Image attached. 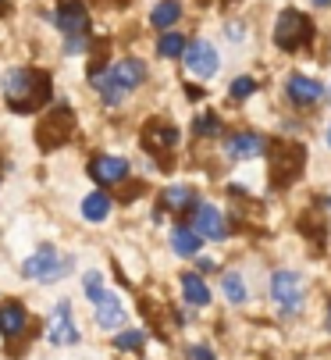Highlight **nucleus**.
Segmentation results:
<instances>
[{
	"label": "nucleus",
	"instance_id": "obj_19",
	"mask_svg": "<svg viewBox=\"0 0 331 360\" xmlns=\"http://www.w3.org/2000/svg\"><path fill=\"white\" fill-rule=\"evenodd\" d=\"M182 292H186V303H193V307H207V303H210L207 282H203L200 275H193V271L182 275Z\"/></svg>",
	"mask_w": 331,
	"mask_h": 360
},
{
	"label": "nucleus",
	"instance_id": "obj_34",
	"mask_svg": "<svg viewBox=\"0 0 331 360\" xmlns=\"http://www.w3.org/2000/svg\"><path fill=\"white\" fill-rule=\"evenodd\" d=\"M0 4H4V0H0Z\"/></svg>",
	"mask_w": 331,
	"mask_h": 360
},
{
	"label": "nucleus",
	"instance_id": "obj_16",
	"mask_svg": "<svg viewBox=\"0 0 331 360\" xmlns=\"http://www.w3.org/2000/svg\"><path fill=\"white\" fill-rule=\"evenodd\" d=\"M29 332V314H25V307L18 300H8V303H0V335L4 339H18Z\"/></svg>",
	"mask_w": 331,
	"mask_h": 360
},
{
	"label": "nucleus",
	"instance_id": "obj_5",
	"mask_svg": "<svg viewBox=\"0 0 331 360\" xmlns=\"http://www.w3.org/2000/svg\"><path fill=\"white\" fill-rule=\"evenodd\" d=\"M72 129H75V115H72V108H53V111L39 122V129H36V143H39L43 150H53V146H61V143L72 136Z\"/></svg>",
	"mask_w": 331,
	"mask_h": 360
},
{
	"label": "nucleus",
	"instance_id": "obj_1",
	"mask_svg": "<svg viewBox=\"0 0 331 360\" xmlns=\"http://www.w3.org/2000/svg\"><path fill=\"white\" fill-rule=\"evenodd\" d=\"M0 89H4L8 108L18 115H32V111L46 108L53 96V82L39 68H11L4 75V82H0Z\"/></svg>",
	"mask_w": 331,
	"mask_h": 360
},
{
	"label": "nucleus",
	"instance_id": "obj_7",
	"mask_svg": "<svg viewBox=\"0 0 331 360\" xmlns=\"http://www.w3.org/2000/svg\"><path fill=\"white\" fill-rule=\"evenodd\" d=\"M271 296L282 303V314H296L303 303V282L292 271H274L271 275Z\"/></svg>",
	"mask_w": 331,
	"mask_h": 360
},
{
	"label": "nucleus",
	"instance_id": "obj_20",
	"mask_svg": "<svg viewBox=\"0 0 331 360\" xmlns=\"http://www.w3.org/2000/svg\"><path fill=\"white\" fill-rule=\"evenodd\" d=\"M171 246H175V253H179V257H196V253H200V246H203V239H200L193 229L179 225V229L171 232Z\"/></svg>",
	"mask_w": 331,
	"mask_h": 360
},
{
	"label": "nucleus",
	"instance_id": "obj_22",
	"mask_svg": "<svg viewBox=\"0 0 331 360\" xmlns=\"http://www.w3.org/2000/svg\"><path fill=\"white\" fill-rule=\"evenodd\" d=\"M107 214H110L107 193H89V196L82 200V218H86V221H103Z\"/></svg>",
	"mask_w": 331,
	"mask_h": 360
},
{
	"label": "nucleus",
	"instance_id": "obj_2",
	"mask_svg": "<svg viewBox=\"0 0 331 360\" xmlns=\"http://www.w3.org/2000/svg\"><path fill=\"white\" fill-rule=\"evenodd\" d=\"M89 82H93V89L107 100L110 108H118L132 89H139L146 82V65L139 58H122V61H115L110 68L89 75Z\"/></svg>",
	"mask_w": 331,
	"mask_h": 360
},
{
	"label": "nucleus",
	"instance_id": "obj_11",
	"mask_svg": "<svg viewBox=\"0 0 331 360\" xmlns=\"http://www.w3.org/2000/svg\"><path fill=\"white\" fill-rule=\"evenodd\" d=\"M186 65H189V72L193 75H200V79H210L214 72H217V65H221V58H217V50L210 46V43H186Z\"/></svg>",
	"mask_w": 331,
	"mask_h": 360
},
{
	"label": "nucleus",
	"instance_id": "obj_23",
	"mask_svg": "<svg viewBox=\"0 0 331 360\" xmlns=\"http://www.w3.org/2000/svg\"><path fill=\"white\" fill-rule=\"evenodd\" d=\"M157 54H160V58H179V54H186V36H182V32H164L160 43H157Z\"/></svg>",
	"mask_w": 331,
	"mask_h": 360
},
{
	"label": "nucleus",
	"instance_id": "obj_28",
	"mask_svg": "<svg viewBox=\"0 0 331 360\" xmlns=\"http://www.w3.org/2000/svg\"><path fill=\"white\" fill-rule=\"evenodd\" d=\"M82 289H86V296H89V300H96V296L103 292V275H100V271H86Z\"/></svg>",
	"mask_w": 331,
	"mask_h": 360
},
{
	"label": "nucleus",
	"instance_id": "obj_31",
	"mask_svg": "<svg viewBox=\"0 0 331 360\" xmlns=\"http://www.w3.org/2000/svg\"><path fill=\"white\" fill-rule=\"evenodd\" d=\"M313 4H317V8H331V0H313Z\"/></svg>",
	"mask_w": 331,
	"mask_h": 360
},
{
	"label": "nucleus",
	"instance_id": "obj_17",
	"mask_svg": "<svg viewBox=\"0 0 331 360\" xmlns=\"http://www.w3.org/2000/svg\"><path fill=\"white\" fill-rule=\"evenodd\" d=\"M93 303H96V325H100V328H122V321H125V307H122L118 296L100 292Z\"/></svg>",
	"mask_w": 331,
	"mask_h": 360
},
{
	"label": "nucleus",
	"instance_id": "obj_9",
	"mask_svg": "<svg viewBox=\"0 0 331 360\" xmlns=\"http://www.w3.org/2000/svg\"><path fill=\"white\" fill-rule=\"evenodd\" d=\"M50 342H58V346L79 342V328L72 321V303L68 300H58V307H53V314H50Z\"/></svg>",
	"mask_w": 331,
	"mask_h": 360
},
{
	"label": "nucleus",
	"instance_id": "obj_14",
	"mask_svg": "<svg viewBox=\"0 0 331 360\" xmlns=\"http://www.w3.org/2000/svg\"><path fill=\"white\" fill-rule=\"evenodd\" d=\"M58 29L65 32V36H86V29H89V11H86V4L82 0H65V4L58 8Z\"/></svg>",
	"mask_w": 331,
	"mask_h": 360
},
{
	"label": "nucleus",
	"instance_id": "obj_18",
	"mask_svg": "<svg viewBox=\"0 0 331 360\" xmlns=\"http://www.w3.org/2000/svg\"><path fill=\"white\" fill-rule=\"evenodd\" d=\"M164 207L175 211V214H186V211L196 207V193L189 186H168L164 189Z\"/></svg>",
	"mask_w": 331,
	"mask_h": 360
},
{
	"label": "nucleus",
	"instance_id": "obj_10",
	"mask_svg": "<svg viewBox=\"0 0 331 360\" xmlns=\"http://www.w3.org/2000/svg\"><path fill=\"white\" fill-rule=\"evenodd\" d=\"M285 93H289V100H292L296 108H313L317 100L324 96V86H320L317 79L303 75V72H292L289 82H285Z\"/></svg>",
	"mask_w": 331,
	"mask_h": 360
},
{
	"label": "nucleus",
	"instance_id": "obj_13",
	"mask_svg": "<svg viewBox=\"0 0 331 360\" xmlns=\"http://www.w3.org/2000/svg\"><path fill=\"white\" fill-rule=\"evenodd\" d=\"M193 221H196V236L203 239H225L228 236V221H225V214H221L217 207H210V203H196L193 207Z\"/></svg>",
	"mask_w": 331,
	"mask_h": 360
},
{
	"label": "nucleus",
	"instance_id": "obj_30",
	"mask_svg": "<svg viewBox=\"0 0 331 360\" xmlns=\"http://www.w3.org/2000/svg\"><path fill=\"white\" fill-rule=\"evenodd\" d=\"M189 356H193V360H214V353H210L207 346H189Z\"/></svg>",
	"mask_w": 331,
	"mask_h": 360
},
{
	"label": "nucleus",
	"instance_id": "obj_33",
	"mask_svg": "<svg viewBox=\"0 0 331 360\" xmlns=\"http://www.w3.org/2000/svg\"><path fill=\"white\" fill-rule=\"evenodd\" d=\"M327 146H331V125H327Z\"/></svg>",
	"mask_w": 331,
	"mask_h": 360
},
{
	"label": "nucleus",
	"instance_id": "obj_3",
	"mask_svg": "<svg viewBox=\"0 0 331 360\" xmlns=\"http://www.w3.org/2000/svg\"><path fill=\"white\" fill-rule=\"evenodd\" d=\"M271 153V165H267V175H271V186L274 189H285L292 186L299 175H303V161H306V150L299 143H289V139H278V143H267Z\"/></svg>",
	"mask_w": 331,
	"mask_h": 360
},
{
	"label": "nucleus",
	"instance_id": "obj_12",
	"mask_svg": "<svg viewBox=\"0 0 331 360\" xmlns=\"http://www.w3.org/2000/svg\"><path fill=\"white\" fill-rule=\"evenodd\" d=\"M89 175L100 186H115V182H122L129 175V161L125 158H115V153H100V158L89 161Z\"/></svg>",
	"mask_w": 331,
	"mask_h": 360
},
{
	"label": "nucleus",
	"instance_id": "obj_29",
	"mask_svg": "<svg viewBox=\"0 0 331 360\" xmlns=\"http://www.w3.org/2000/svg\"><path fill=\"white\" fill-rule=\"evenodd\" d=\"M89 43H86V36H65V50L68 54H82Z\"/></svg>",
	"mask_w": 331,
	"mask_h": 360
},
{
	"label": "nucleus",
	"instance_id": "obj_4",
	"mask_svg": "<svg viewBox=\"0 0 331 360\" xmlns=\"http://www.w3.org/2000/svg\"><path fill=\"white\" fill-rule=\"evenodd\" d=\"M313 39V22L303 11H282L274 22V46L278 50H303Z\"/></svg>",
	"mask_w": 331,
	"mask_h": 360
},
{
	"label": "nucleus",
	"instance_id": "obj_8",
	"mask_svg": "<svg viewBox=\"0 0 331 360\" xmlns=\"http://www.w3.org/2000/svg\"><path fill=\"white\" fill-rule=\"evenodd\" d=\"M143 146L150 153H157V158H168V153L179 146V129L168 125V122H146L143 129Z\"/></svg>",
	"mask_w": 331,
	"mask_h": 360
},
{
	"label": "nucleus",
	"instance_id": "obj_24",
	"mask_svg": "<svg viewBox=\"0 0 331 360\" xmlns=\"http://www.w3.org/2000/svg\"><path fill=\"white\" fill-rule=\"evenodd\" d=\"M225 296H228L232 303H242V300H246V282H242V275H225Z\"/></svg>",
	"mask_w": 331,
	"mask_h": 360
},
{
	"label": "nucleus",
	"instance_id": "obj_15",
	"mask_svg": "<svg viewBox=\"0 0 331 360\" xmlns=\"http://www.w3.org/2000/svg\"><path fill=\"white\" fill-rule=\"evenodd\" d=\"M267 150V139L260 132H235L225 139V153L232 161H249V158H260Z\"/></svg>",
	"mask_w": 331,
	"mask_h": 360
},
{
	"label": "nucleus",
	"instance_id": "obj_26",
	"mask_svg": "<svg viewBox=\"0 0 331 360\" xmlns=\"http://www.w3.org/2000/svg\"><path fill=\"white\" fill-rule=\"evenodd\" d=\"M228 93H232V100H246V96H253V93H257V82H253L249 75H242V79H235V82H232V89H228Z\"/></svg>",
	"mask_w": 331,
	"mask_h": 360
},
{
	"label": "nucleus",
	"instance_id": "obj_6",
	"mask_svg": "<svg viewBox=\"0 0 331 360\" xmlns=\"http://www.w3.org/2000/svg\"><path fill=\"white\" fill-rule=\"evenodd\" d=\"M68 268V261L61 264V257H58V250H53L50 243H43L29 261H25V268H22V275L25 278H39V282H58L61 278V271Z\"/></svg>",
	"mask_w": 331,
	"mask_h": 360
},
{
	"label": "nucleus",
	"instance_id": "obj_25",
	"mask_svg": "<svg viewBox=\"0 0 331 360\" xmlns=\"http://www.w3.org/2000/svg\"><path fill=\"white\" fill-rule=\"evenodd\" d=\"M193 129H196V136H217V132H221V118L207 111V115H200V118H196V125H193Z\"/></svg>",
	"mask_w": 331,
	"mask_h": 360
},
{
	"label": "nucleus",
	"instance_id": "obj_27",
	"mask_svg": "<svg viewBox=\"0 0 331 360\" xmlns=\"http://www.w3.org/2000/svg\"><path fill=\"white\" fill-rule=\"evenodd\" d=\"M143 339H146V335H143L139 328H132V332L115 335V346H118V349H139V346H143Z\"/></svg>",
	"mask_w": 331,
	"mask_h": 360
},
{
	"label": "nucleus",
	"instance_id": "obj_21",
	"mask_svg": "<svg viewBox=\"0 0 331 360\" xmlns=\"http://www.w3.org/2000/svg\"><path fill=\"white\" fill-rule=\"evenodd\" d=\"M179 18H182V4H179V0H160V4L150 11V22L157 29H171Z\"/></svg>",
	"mask_w": 331,
	"mask_h": 360
},
{
	"label": "nucleus",
	"instance_id": "obj_32",
	"mask_svg": "<svg viewBox=\"0 0 331 360\" xmlns=\"http://www.w3.org/2000/svg\"><path fill=\"white\" fill-rule=\"evenodd\" d=\"M327 328H331V303H327Z\"/></svg>",
	"mask_w": 331,
	"mask_h": 360
}]
</instances>
